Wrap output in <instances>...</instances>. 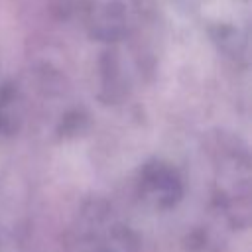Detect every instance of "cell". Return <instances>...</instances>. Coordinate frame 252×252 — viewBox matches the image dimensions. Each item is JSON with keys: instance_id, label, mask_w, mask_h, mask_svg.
<instances>
[{"instance_id": "6da1fadb", "label": "cell", "mask_w": 252, "mask_h": 252, "mask_svg": "<svg viewBox=\"0 0 252 252\" xmlns=\"http://www.w3.org/2000/svg\"><path fill=\"white\" fill-rule=\"evenodd\" d=\"M144 187L148 195L158 203V205H169L175 201V195L179 193V183L171 171L165 167H158L146 175Z\"/></svg>"}]
</instances>
